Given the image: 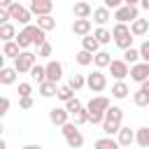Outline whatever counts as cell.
Returning a JSON list of instances; mask_svg holds the SVG:
<instances>
[{
  "label": "cell",
  "instance_id": "obj_1",
  "mask_svg": "<svg viewBox=\"0 0 149 149\" xmlns=\"http://www.w3.org/2000/svg\"><path fill=\"white\" fill-rule=\"evenodd\" d=\"M121 121H123V109H121V107H112V105H109V109L105 112L102 130H105L107 135H114V133H119Z\"/></svg>",
  "mask_w": 149,
  "mask_h": 149
},
{
  "label": "cell",
  "instance_id": "obj_2",
  "mask_svg": "<svg viewBox=\"0 0 149 149\" xmlns=\"http://www.w3.org/2000/svg\"><path fill=\"white\" fill-rule=\"evenodd\" d=\"M112 35H114V44H116L119 49H128V47H133V37H135V35L130 33V28H128L123 21H116Z\"/></svg>",
  "mask_w": 149,
  "mask_h": 149
},
{
  "label": "cell",
  "instance_id": "obj_3",
  "mask_svg": "<svg viewBox=\"0 0 149 149\" xmlns=\"http://www.w3.org/2000/svg\"><path fill=\"white\" fill-rule=\"evenodd\" d=\"M61 128H63V135H65V142H68V147H72V149H79V147L84 144V135L77 130V128H79L77 123H70V121H68V123H63Z\"/></svg>",
  "mask_w": 149,
  "mask_h": 149
},
{
  "label": "cell",
  "instance_id": "obj_4",
  "mask_svg": "<svg viewBox=\"0 0 149 149\" xmlns=\"http://www.w3.org/2000/svg\"><path fill=\"white\" fill-rule=\"evenodd\" d=\"M35 61H37V56L33 51H21L14 58V68L19 70V74H23V72H30V68L35 65Z\"/></svg>",
  "mask_w": 149,
  "mask_h": 149
},
{
  "label": "cell",
  "instance_id": "obj_5",
  "mask_svg": "<svg viewBox=\"0 0 149 149\" xmlns=\"http://www.w3.org/2000/svg\"><path fill=\"white\" fill-rule=\"evenodd\" d=\"M86 86H88L93 93H100V91H105V88H107V77L102 74V70H100V68L86 77Z\"/></svg>",
  "mask_w": 149,
  "mask_h": 149
},
{
  "label": "cell",
  "instance_id": "obj_6",
  "mask_svg": "<svg viewBox=\"0 0 149 149\" xmlns=\"http://www.w3.org/2000/svg\"><path fill=\"white\" fill-rule=\"evenodd\" d=\"M114 19L116 21H123V23L135 21L137 19V5H121V7H116L114 9Z\"/></svg>",
  "mask_w": 149,
  "mask_h": 149
},
{
  "label": "cell",
  "instance_id": "obj_7",
  "mask_svg": "<svg viewBox=\"0 0 149 149\" xmlns=\"http://www.w3.org/2000/svg\"><path fill=\"white\" fill-rule=\"evenodd\" d=\"M130 79L133 81H144V79H149V63L147 61H142V63H133L130 65Z\"/></svg>",
  "mask_w": 149,
  "mask_h": 149
},
{
  "label": "cell",
  "instance_id": "obj_8",
  "mask_svg": "<svg viewBox=\"0 0 149 149\" xmlns=\"http://www.w3.org/2000/svg\"><path fill=\"white\" fill-rule=\"evenodd\" d=\"M9 12H12V19L14 21H19V23H23V26H28L30 23V9H26V7H21L19 2H12V7H9Z\"/></svg>",
  "mask_w": 149,
  "mask_h": 149
},
{
  "label": "cell",
  "instance_id": "obj_9",
  "mask_svg": "<svg viewBox=\"0 0 149 149\" xmlns=\"http://www.w3.org/2000/svg\"><path fill=\"white\" fill-rule=\"evenodd\" d=\"M109 72L114 79H126L130 74V68H128V61H112L109 63Z\"/></svg>",
  "mask_w": 149,
  "mask_h": 149
},
{
  "label": "cell",
  "instance_id": "obj_10",
  "mask_svg": "<svg viewBox=\"0 0 149 149\" xmlns=\"http://www.w3.org/2000/svg\"><path fill=\"white\" fill-rule=\"evenodd\" d=\"M35 28H37V26H30V23H28V26L16 35V42L21 44V49H28V47L33 44V40H35Z\"/></svg>",
  "mask_w": 149,
  "mask_h": 149
},
{
  "label": "cell",
  "instance_id": "obj_11",
  "mask_svg": "<svg viewBox=\"0 0 149 149\" xmlns=\"http://www.w3.org/2000/svg\"><path fill=\"white\" fill-rule=\"evenodd\" d=\"M49 119H51L54 126H63V123H68L70 112H68V107H51L49 109Z\"/></svg>",
  "mask_w": 149,
  "mask_h": 149
},
{
  "label": "cell",
  "instance_id": "obj_12",
  "mask_svg": "<svg viewBox=\"0 0 149 149\" xmlns=\"http://www.w3.org/2000/svg\"><path fill=\"white\" fill-rule=\"evenodd\" d=\"M54 9V0H30V12L42 16V14H51Z\"/></svg>",
  "mask_w": 149,
  "mask_h": 149
},
{
  "label": "cell",
  "instance_id": "obj_13",
  "mask_svg": "<svg viewBox=\"0 0 149 149\" xmlns=\"http://www.w3.org/2000/svg\"><path fill=\"white\" fill-rule=\"evenodd\" d=\"M72 14H74V19H88V16L93 14V7H91L86 0H79V2H74Z\"/></svg>",
  "mask_w": 149,
  "mask_h": 149
},
{
  "label": "cell",
  "instance_id": "obj_14",
  "mask_svg": "<svg viewBox=\"0 0 149 149\" xmlns=\"http://www.w3.org/2000/svg\"><path fill=\"white\" fill-rule=\"evenodd\" d=\"M130 33L135 35V37H142V35H147L149 33V19H135V21H130Z\"/></svg>",
  "mask_w": 149,
  "mask_h": 149
},
{
  "label": "cell",
  "instance_id": "obj_15",
  "mask_svg": "<svg viewBox=\"0 0 149 149\" xmlns=\"http://www.w3.org/2000/svg\"><path fill=\"white\" fill-rule=\"evenodd\" d=\"M61 77H63V65H61L58 61H49V63H47V79H51V81L58 84Z\"/></svg>",
  "mask_w": 149,
  "mask_h": 149
},
{
  "label": "cell",
  "instance_id": "obj_16",
  "mask_svg": "<svg viewBox=\"0 0 149 149\" xmlns=\"http://www.w3.org/2000/svg\"><path fill=\"white\" fill-rule=\"evenodd\" d=\"M72 33L79 35V37L88 35V33H91V19H74V23H72Z\"/></svg>",
  "mask_w": 149,
  "mask_h": 149
},
{
  "label": "cell",
  "instance_id": "obj_17",
  "mask_svg": "<svg viewBox=\"0 0 149 149\" xmlns=\"http://www.w3.org/2000/svg\"><path fill=\"white\" fill-rule=\"evenodd\" d=\"M116 135H119L116 140H119V144H121V147H130V144L135 142V133H133V130H130L128 126H121Z\"/></svg>",
  "mask_w": 149,
  "mask_h": 149
},
{
  "label": "cell",
  "instance_id": "obj_18",
  "mask_svg": "<svg viewBox=\"0 0 149 149\" xmlns=\"http://www.w3.org/2000/svg\"><path fill=\"white\" fill-rule=\"evenodd\" d=\"M21 54V44L16 42V40H7L5 44H2V56H7V58H16Z\"/></svg>",
  "mask_w": 149,
  "mask_h": 149
},
{
  "label": "cell",
  "instance_id": "obj_19",
  "mask_svg": "<svg viewBox=\"0 0 149 149\" xmlns=\"http://www.w3.org/2000/svg\"><path fill=\"white\" fill-rule=\"evenodd\" d=\"M88 109H91V112H107V109H109V98H105V95L93 98V100L88 102Z\"/></svg>",
  "mask_w": 149,
  "mask_h": 149
},
{
  "label": "cell",
  "instance_id": "obj_20",
  "mask_svg": "<svg viewBox=\"0 0 149 149\" xmlns=\"http://www.w3.org/2000/svg\"><path fill=\"white\" fill-rule=\"evenodd\" d=\"M109 19H112V12H109V7H98V9H93V21H95L98 26H105Z\"/></svg>",
  "mask_w": 149,
  "mask_h": 149
},
{
  "label": "cell",
  "instance_id": "obj_21",
  "mask_svg": "<svg viewBox=\"0 0 149 149\" xmlns=\"http://www.w3.org/2000/svg\"><path fill=\"white\" fill-rule=\"evenodd\" d=\"M16 74H19L16 68H2V70H0V84H5V86L14 84V81H16Z\"/></svg>",
  "mask_w": 149,
  "mask_h": 149
},
{
  "label": "cell",
  "instance_id": "obj_22",
  "mask_svg": "<svg viewBox=\"0 0 149 149\" xmlns=\"http://www.w3.org/2000/svg\"><path fill=\"white\" fill-rule=\"evenodd\" d=\"M58 93V86H56V81H51V79H44L42 84H40V95L42 98H51V95H56Z\"/></svg>",
  "mask_w": 149,
  "mask_h": 149
},
{
  "label": "cell",
  "instance_id": "obj_23",
  "mask_svg": "<svg viewBox=\"0 0 149 149\" xmlns=\"http://www.w3.org/2000/svg\"><path fill=\"white\" fill-rule=\"evenodd\" d=\"M128 93H130V91H128V84H126L123 79H116V84L112 86V95L119 98V100H123V98H128Z\"/></svg>",
  "mask_w": 149,
  "mask_h": 149
},
{
  "label": "cell",
  "instance_id": "obj_24",
  "mask_svg": "<svg viewBox=\"0 0 149 149\" xmlns=\"http://www.w3.org/2000/svg\"><path fill=\"white\" fill-rule=\"evenodd\" d=\"M98 47H100V40H98L95 35H91V33H88V35H84V37H81V49H88V51H93V54H95V51H98Z\"/></svg>",
  "mask_w": 149,
  "mask_h": 149
},
{
  "label": "cell",
  "instance_id": "obj_25",
  "mask_svg": "<svg viewBox=\"0 0 149 149\" xmlns=\"http://www.w3.org/2000/svg\"><path fill=\"white\" fill-rule=\"evenodd\" d=\"M93 63H95V68H109V63H112V58H109V54L107 51H95V56H93Z\"/></svg>",
  "mask_w": 149,
  "mask_h": 149
},
{
  "label": "cell",
  "instance_id": "obj_26",
  "mask_svg": "<svg viewBox=\"0 0 149 149\" xmlns=\"http://www.w3.org/2000/svg\"><path fill=\"white\" fill-rule=\"evenodd\" d=\"M37 26L44 28V30H54L56 28V19L51 14H42V16H37Z\"/></svg>",
  "mask_w": 149,
  "mask_h": 149
},
{
  "label": "cell",
  "instance_id": "obj_27",
  "mask_svg": "<svg viewBox=\"0 0 149 149\" xmlns=\"http://www.w3.org/2000/svg\"><path fill=\"white\" fill-rule=\"evenodd\" d=\"M0 37H2V42H7V40H16V30H14V26H12L9 21L0 26Z\"/></svg>",
  "mask_w": 149,
  "mask_h": 149
},
{
  "label": "cell",
  "instance_id": "obj_28",
  "mask_svg": "<svg viewBox=\"0 0 149 149\" xmlns=\"http://www.w3.org/2000/svg\"><path fill=\"white\" fill-rule=\"evenodd\" d=\"M30 77L37 79V84H42V81L47 79V65H37V63H35V65L30 68Z\"/></svg>",
  "mask_w": 149,
  "mask_h": 149
},
{
  "label": "cell",
  "instance_id": "obj_29",
  "mask_svg": "<svg viewBox=\"0 0 149 149\" xmlns=\"http://www.w3.org/2000/svg\"><path fill=\"white\" fill-rule=\"evenodd\" d=\"M95 147H98V149H116V147H121V144H119V140H114V137L109 135V137L95 140Z\"/></svg>",
  "mask_w": 149,
  "mask_h": 149
},
{
  "label": "cell",
  "instance_id": "obj_30",
  "mask_svg": "<svg viewBox=\"0 0 149 149\" xmlns=\"http://www.w3.org/2000/svg\"><path fill=\"white\" fill-rule=\"evenodd\" d=\"M135 142H137L140 147H149V126L135 130Z\"/></svg>",
  "mask_w": 149,
  "mask_h": 149
},
{
  "label": "cell",
  "instance_id": "obj_31",
  "mask_svg": "<svg viewBox=\"0 0 149 149\" xmlns=\"http://www.w3.org/2000/svg\"><path fill=\"white\" fill-rule=\"evenodd\" d=\"M93 56H95L93 51H88V49H81V51L74 56V61H77L79 65H91V63H93Z\"/></svg>",
  "mask_w": 149,
  "mask_h": 149
},
{
  "label": "cell",
  "instance_id": "obj_32",
  "mask_svg": "<svg viewBox=\"0 0 149 149\" xmlns=\"http://www.w3.org/2000/svg\"><path fill=\"white\" fill-rule=\"evenodd\" d=\"M133 102H135L137 107H147V105H149V91H144V88L135 91V95H133Z\"/></svg>",
  "mask_w": 149,
  "mask_h": 149
},
{
  "label": "cell",
  "instance_id": "obj_33",
  "mask_svg": "<svg viewBox=\"0 0 149 149\" xmlns=\"http://www.w3.org/2000/svg\"><path fill=\"white\" fill-rule=\"evenodd\" d=\"M142 56H140V49H135V47H128V49H123V61H128L130 65L133 63H137Z\"/></svg>",
  "mask_w": 149,
  "mask_h": 149
},
{
  "label": "cell",
  "instance_id": "obj_34",
  "mask_svg": "<svg viewBox=\"0 0 149 149\" xmlns=\"http://www.w3.org/2000/svg\"><path fill=\"white\" fill-rule=\"evenodd\" d=\"M72 116H74V123H77V126H84V123H88V121H91V112H88V107H86V109L81 107V109H79V112H74Z\"/></svg>",
  "mask_w": 149,
  "mask_h": 149
},
{
  "label": "cell",
  "instance_id": "obj_35",
  "mask_svg": "<svg viewBox=\"0 0 149 149\" xmlns=\"http://www.w3.org/2000/svg\"><path fill=\"white\" fill-rule=\"evenodd\" d=\"M93 35L100 40V44H107V42H112V37H114V35H112L107 28H102V26H100V28H95V30H93Z\"/></svg>",
  "mask_w": 149,
  "mask_h": 149
},
{
  "label": "cell",
  "instance_id": "obj_36",
  "mask_svg": "<svg viewBox=\"0 0 149 149\" xmlns=\"http://www.w3.org/2000/svg\"><path fill=\"white\" fill-rule=\"evenodd\" d=\"M63 102H68L70 98H74V88L70 86V84H65V86H58V93H56Z\"/></svg>",
  "mask_w": 149,
  "mask_h": 149
},
{
  "label": "cell",
  "instance_id": "obj_37",
  "mask_svg": "<svg viewBox=\"0 0 149 149\" xmlns=\"http://www.w3.org/2000/svg\"><path fill=\"white\" fill-rule=\"evenodd\" d=\"M68 84H70L74 91H79V88H84V86H86V79H84V74H72Z\"/></svg>",
  "mask_w": 149,
  "mask_h": 149
},
{
  "label": "cell",
  "instance_id": "obj_38",
  "mask_svg": "<svg viewBox=\"0 0 149 149\" xmlns=\"http://www.w3.org/2000/svg\"><path fill=\"white\" fill-rule=\"evenodd\" d=\"M65 107H68V112H70V114H74V112H79V109H81V102H79L77 98H70V100L65 102Z\"/></svg>",
  "mask_w": 149,
  "mask_h": 149
},
{
  "label": "cell",
  "instance_id": "obj_39",
  "mask_svg": "<svg viewBox=\"0 0 149 149\" xmlns=\"http://www.w3.org/2000/svg\"><path fill=\"white\" fill-rule=\"evenodd\" d=\"M19 107L21 109H30L33 107V98L30 95H19Z\"/></svg>",
  "mask_w": 149,
  "mask_h": 149
},
{
  "label": "cell",
  "instance_id": "obj_40",
  "mask_svg": "<svg viewBox=\"0 0 149 149\" xmlns=\"http://www.w3.org/2000/svg\"><path fill=\"white\" fill-rule=\"evenodd\" d=\"M140 56H142V61L149 63V40H144V42L140 44Z\"/></svg>",
  "mask_w": 149,
  "mask_h": 149
},
{
  "label": "cell",
  "instance_id": "obj_41",
  "mask_svg": "<svg viewBox=\"0 0 149 149\" xmlns=\"http://www.w3.org/2000/svg\"><path fill=\"white\" fill-rule=\"evenodd\" d=\"M37 56H51V44H49V42L40 44V47H37Z\"/></svg>",
  "mask_w": 149,
  "mask_h": 149
},
{
  "label": "cell",
  "instance_id": "obj_42",
  "mask_svg": "<svg viewBox=\"0 0 149 149\" xmlns=\"http://www.w3.org/2000/svg\"><path fill=\"white\" fill-rule=\"evenodd\" d=\"M30 93H33V86H30L28 81L19 84V95H30Z\"/></svg>",
  "mask_w": 149,
  "mask_h": 149
},
{
  "label": "cell",
  "instance_id": "obj_43",
  "mask_svg": "<svg viewBox=\"0 0 149 149\" xmlns=\"http://www.w3.org/2000/svg\"><path fill=\"white\" fill-rule=\"evenodd\" d=\"M7 109H9V98L5 95V98L0 100V116H5V114H7Z\"/></svg>",
  "mask_w": 149,
  "mask_h": 149
},
{
  "label": "cell",
  "instance_id": "obj_44",
  "mask_svg": "<svg viewBox=\"0 0 149 149\" xmlns=\"http://www.w3.org/2000/svg\"><path fill=\"white\" fill-rule=\"evenodd\" d=\"M105 2V7H109V9H116V7H121L126 0H102Z\"/></svg>",
  "mask_w": 149,
  "mask_h": 149
},
{
  "label": "cell",
  "instance_id": "obj_45",
  "mask_svg": "<svg viewBox=\"0 0 149 149\" xmlns=\"http://www.w3.org/2000/svg\"><path fill=\"white\" fill-rule=\"evenodd\" d=\"M14 0H0V7H12Z\"/></svg>",
  "mask_w": 149,
  "mask_h": 149
},
{
  "label": "cell",
  "instance_id": "obj_46",
  "mask_svg": "<svg viewBox=\"0 0 149 149\" xmlns=\"http://www.w3.org/2000/svg\"><path fill=\"white\" fill-rule=\"evenodd\" d=\"M140 5H142V7L147 9V12H149V0H140Z\"/></svg>",
  "mask_w": 149,
  "mask_h": 149
},
{
  "label": "cell",
  "instance_id": "obj_47",
  "mask_svg": "<svg viewBox=\"0 0 149 149\" xmlns=\"http://www.w3.org/2000/svg\"><path fill=\"white\" fill-rule=\"evenodd\" d=\"M140 0H126V5H137Z\"/></svg>",
  "mask_w": 149,
  "mask_h": 149
}]
</instances>
